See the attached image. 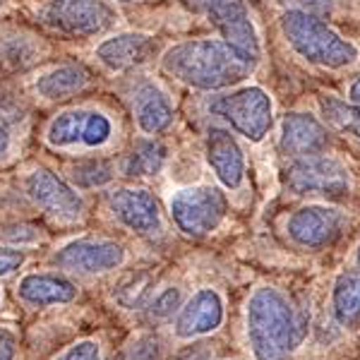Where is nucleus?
Instances as JSON below:
<instances>
[{
	"label": "nucleus",
	"mask_w": 360,
	"mask_h": 360,
	"mask_svg": "<svg viewBox=\"0 0 360 360\" xmlns=\"http://www.w3.org/2000/svg\"><path fill=\"white\" fill-rule=\"evenodd\" d=\"M113 217L125 229L135 231L139 236H156L161 231V209L159 202L149 190L142 188H123L115 190L108 200Z\"/></svg>",
	"instance_id": "nucleus-14"
},
{
	"label": "nucleus",
	"mask_w": 360,
	"mask_h": 360,
	"mask_svg": "<svg viewBox=\"0 0 360 360\" xmlns=\"http://www.w3.org/2000/svg\"><path fill=\"white\" fill-rule=\"evenodd\" d=\"M70 178H72V183L79 185V188H101V185L113 180V166L101 159L77 161V164L72 166V171H70Z\"/></svg>",
	"instance_id": "nucleus-24"
},
{
	"label": "nucleus",
	"mask_w": 360,
	"mask_h": 360,
	"mask_svg": "<svg viewBox=\"0 0 360 360\" xmlns=\"http://www.w3.org/2000/svg\"><path fill=\"white\" fill-rule=\"evenodd\" d=\"M17 339L10 329H0V360H15Z\"/></svg>",
	"instance_id": "nucleus-31"
},
{
	"label": "nucleus",
	"mask_w": 360,
	"mask_h": 360,
	"mask_svg": "<svg viewBox=\"0 0 360 360\" xmlns=\"http://www.w3.org/2000/svg\"><path fill=\"white\" fill-rule=\"evenodd\" d=\"M329 144L327 127L322 125V120L315 118L312 113L295 111L288 113L281 120V137H278V147L283 154L300 159V156H312V154H324Z\"/></svg>",
	"instance_id": "nucleus-16"
},
{
	"label": "nucleus",
	"mask_w": 360,
	"mask_h": 360,
	"mask_svg": "<svg viewBox=\"0 0 360 360\" xmlns=\"http://www.w3.org/2000/svg\"><path fill=\"white\" fill-rule=\"evenodd\" d=\"M147 288H149V278H144V276L142 278H130V283H123V288L118 291V300L132 310V307L144 300Z\"/></svg>",
	"instance_id": "nucleus-28"
},
{
	"label": "nucleus",
	"mask_w": 360,
	"mask_h": 360,
	"mask_svg": "<svg viewBox=\"0 0 360 360\" xmlns=\"http://www.w3.org/2000/svg\"><path fill=\"white\" fill-rule=\"evenodd\" d=\"M207 13L224 41L245 60L257 65L262 58V44H259V34L255 29L245 0H214Z\"/></svg>",
	"instance_id": "nucleus-9"
},
{
	"label": "nucleus",
	"mask_w": 360,
	"mask_h": 360,
	"mask_svg": "<svg viewBox=\"0 0 360 360\" xmlns=\"http://www.w3.org/2000/svg\"><path fill=\"white\" fill-rule=\"evenodd\" d=\"M207 164L219 178V183L229 190H238L245 180V154H243L238 139L229 130L212 127L207 132L205 144Z\"/></svg>",
	"instance_id": "nucleus-15"
},
{
	"label": "nucleus",
	"mask_w": 360,
	"mask_h": 360,
	"mask_svg": "<svg viewBox=\"0 0 360 360\" xmlns=\"http://www.w3.org/2000/svg\"><path fill=\"white\" fill-rule=\"evenodd\" d=\"M283 3H291V8L307 10V13H315V15L322 17L332 10L334 0H283Z\"/></svg>",
	"instance_id": "nucleus-30"
},
{
	"label": "nucleus",
	"mask_w": 360,
	"mask_h": 360,
	"mask_svg": "<svg viewBox=\"0 0 360 360\" xmlns=\"http://www.w3.org/2000/svg\"><path fill=\"white\" fill-rule=\"evenodd\" d=\"M281 34L286 44L310 65L324 70H346L356 65L360 51L351 39L341 37L315 13L288 8L281 15Z\"/></svg>",
	"instance_id": "nucleus-3"
},
{
	"label": "nucleus",
	"mask_w": 360,
	"mask_h": 360,
	"mask_svg": "<svg viewBox=\"0 0 360 360\" xmlns=\"http://www.w3.org/2000/svg\"><path fill=\"white\" fill-rule=\"evenodd\" d=\"M161 68L178 82L202 91H219L245 82L255 65L219 39L176 44L161 58Z\"/></svg>",
	"instance_id": "nucleus-2"
},
{
	"label": "nucleus",
	"mask_w": 360,
	"mask_h": 360,
	"mask_svg": "<svg viewBox=\"0 0 360 360\" xmlns=\"http://www.w3.org/2000/svg\"><path fill=\"white\" fill-rule=\"evenodd\" d=\"M332 315L341 327L360 324V271H341L332 288Z\"/></svg>",
	"instance_id": "nucleus-20"
},
{
	"label": "nucleus",
	"mask_w": 360,
	"mask_h": 360,
	"mask_svg": "<svg viewBox=\"0 0 360 360\" xmlns=\"http://www.w3.org/2000/svg\"><path fill=\"white\" fill-rule=\"evenodd\" d=\"M25 264V252L13 248H0V276H8Z\"/></svg>",
	"instance_id": "nucleus-29"
},
{
	"label": "nucleus",
	"mask_w": 360,
	"mask_h": 360,
	"mask_svg": "<svg viewBox=\"0 0 360 360\" xmlns=\"http://www.w3.org/2000/svg\"><path fill=\"white\" fill-rule=\"evenodd\" d=\"M319 106H322L327 123H332L336 130H346L351 135L360 137V115L356 113V108L351 103H344L334 96H322L319 98Z\"/></svg>",
	"instance_id": "nucleus-23"
},
{
	"label": "nucleus",
	"mask_w": 360,
	"mask_h": 360,
	"mask_svg": "<svg viewBox=\"0 0 360 360\" xmlns=\"http://www.w3.org/2000/svg\"><path fill=\"white\" fill-rule=\"evenodd\" d=\"M166 161V149L164 144L154 142V139H142L132 147V152L125 156L123 168L120 171L130 178H142V176H156L161 171Z\"/></svg>",
	"instance_id": "nucleus-22"
},
{
	"label": "nucleus",
	"mask_w": 360,
	"mask_h": 360,
	"mask_svg": "<svg viewBox=\"0 0 360 360\" xmlns=\"http://www.w3.org/2000/svg\"><path fill=\"white\" fill-rule=\"evenodd\" d=\"M224 322V300L214 288H200L180 305L173 332L178 339L190 341L217 332Z\"/></svg>",
	"instance_id": "nucleus-13"
},
{
	"label": "nucleus",
	"mask_w": 360,
	"mask_h": 360,
	"mask_svg": "<svg viewBox=\"0 0 360 360\" xmlns=\"http://www.w3.org/2000/svg\"><path fill=\"white\" fill-rule=\"evenodd\" d=\"M27 195L37 202L44 212L63 221H75L82 217L84 200L77 195V190L70 188L63 178H58L49 168H37L25 180Z\"/></svg>",
	"instance_id": "nucleus-12"
},
{
	"label": "nucleus",
	"mask_w": 360,
	"mask_h": 360,
	"mask_svg": "<svg viewBox=\"0 0 360 360\" xmlns=\"http://www.w3.org/2000/svg\"><path fill=\"white\" fill-rule=\"evenodd\" d=\"M180 3H183L188 10H193V13H207L209 5H212L214 0H180Z\"/></svg>",
	"instance_id": "nucleus-33"
},
{
	"label": "nucleus",
	"mask_w": 360,
	"mask_h": 360,
	"mask_svg": "<svg viewBox=\"0 0 360 360\" xmlns=\"http://www.w3.org/2000/svg\"><path fill=\"white\" fill-rule=\"evenodd\" d=\"M113 125L111 120L98 111H65L49 125V144L51 147H101L111 139Z\"/></svg>",
	"instance_id": "nucleus-11"
},
{
	"label": "nucleus",
	"mask_w": 360,
	"mask_h": 360,
	"mask_svg": "<svg viewBox=\"0 0 360 360\" xmlns=\"http://www.w3.org/2000/svg\"><path fill=\"white\" fill-rule=\"evenodd\" d=\"M356 259H358V266H360V245H358V252H356Z\"/></svg>",
	"instance_id": "nucleus-35"
},
{
	"label": "nucleus",
	"mask_w": 360,
	"mask_h": 360,
	"mask_svg": "<svg viewBox=\"0 0 360 360\" xmlns=\"http://www.w3.org/2000/svg\"><path fill=\"white\" fill-rule=\"evenodd\" d=\"M183 305V293L180 288L171 286V288H164L161 293H156L149 303V317L156 319V322H164V319L173 317L176 312L180 310Z\"/></svg>",
	"instance_id": "nucleus-25"
},
{
	"label": "nucleus",
	"mask_w": 360,
	"mask_h": 360,
	"mask_svg": "<svg viewBox=\"0 0 360 360\" xmlns=\"http://www.w3.org/2000/svg\"><path fill=\"white\" fill-rule=\"evenodd\" d=\"M17 298L32 307L72 303L77 286L60 274H27L17 286Z\"/></svg>",
	"instance_id": "nucleus-18"
},
{
	"label": "nucleus",
	"mask_w": 360,
	"mask_h": 360,
	"mask_svg": "<svg viewBox=\"0 0 360 360\" xmlns=\"http://www.w3.org/2000/svg\"><path fill=\"white\" fill-rule=\"evenodd\" d=\"M44 25L68 37H96L115 22V13L103 0H51L41 8Z\"/></svg>",
	"instance_id": "nucleus-7"
},
{
	"label": "nucleus",
	"mask_w": 360,
	"mask_h": 360,
	"mask_svg": "<svg viewBox=\"0 0 360 360\" xmlns=\"http://www.w3.org/2000/svg\"><path fill=\"white\" fill-rule=\"evenodd\" d=\"M154 51L156 44L152 37L139 32H125L98 44L96 58L111 70H130L147 63L154 56Z\"/></svg>",
	"instance_id": "nucleus-17"
},
{
	"label": "nucleus",
	"mask_w": 360,
	"mask_h": 360,
	"mask_svg": "<svg viewBox=\"0 0 360 360\" xmlns=\"http://www.w3.org/2000/svg\"><path fill=\"white\" fill-rule=\"evenodd\" d=\"M310 332L305 310L276 286H259L245 305V336L255 360H291Z\"/></svg>",
	"instance_id": "nucleus-1"
},
{
	"label": "nucleus",
	"mask_w": 360,
	"mask_h": 360,
	"mask_svg": "<svg viewBox=\"0 0 360 360\" xmlns=\"http://www.w3.org/2000/svg\"><path fill=\"white\" fill-rule=\"evenodd\" d=\"M348 101H351V106L356 108V113L360 115V75L351 82L348 86Z\"/></svg>",
	"instance_id": "nucleus-32"
},
{
	"label": "nucleus",
	"mask_w": 360,
	"mask_h": 360,
	"mask_svg": "<svg viewBox=\"0 0 360 360\" xmlns=\"http://www.w3.org/2000/svg\"><path fill=\"white\" fill-rule=\"evenodd\" d=\"M135 103V115L137 125L147 135H159L168 125L173 123V106L168 101V96L152 82H142L135 89L132 96Z\"/></svg>",
	"instance_id": "nucleus-19"
},
{
	"label": "nucleus",
	"mask_w": 360,
	"mask_h": 360,
	"mask_svg": "<svg viewBox=\"0 0 360 360\" xmlns=\"http://www.w3.org/2000/svg\"><path fill=\"white\" fill-rule=\"evenodd\" d=\"M51 262L60 269L77 271V274H106V271L118 269L125 262V250L113 240L79 238V240L63 245L51 257Z\"/></svg>",
	"instance_id": "nucleus-10"
},
{
	"label": "nucleus",
	"mask_w": 360,
	"mask_h": 360,
	"mask_svg": "<svg viewBox=\"0 0 360 360\" xmlns=\"http://www.w3.org/2000/svg\"><path fill=\"white\" fill-rule=\"evenodd\" d=\"M89 84V72L79 65H60L51 72H46L44 77H39L37 91L44 98L58 101V98H70L86 89Z\"/></svg>",
	"instance_id": "nucleus-21"
},
{
	"label": "nucleus",
	"mask_w": 360,
	"mask_h": 360,
	"mask_svg": "<svg viewBox=\"0 0 360 360\" xmlns=\"http://www.w3.org/2000/svg\"><path fill=\"white\" fill-rule=\"evenodd\" d=\"M123 360H161V341L154 334L137 336L125 351Z\"/></svg>",
	"instance_id": "nucleus-26"
},
{
	"label": "nucleus",
	"mask_w": 360,
	"mask_h": 360,
	"mask_svg": "<svg viewBox=\"0 0 360 360\" xmlns=\"http://www.w3.org/2000/svg\"><path fill=\"white\" fill-rule=\"evenodd\" d=\"M10 152V135L3 125H0V159H5V154Z\"/></svg>",
	"instance_id": "nucleus-34"
},
{
	"label": "nucleus",
	"mask_w": 360,
	"mask_h": 360,
	"mask_svg": "<svg viewBox=\"0 0 360 360\" xmlns=\"http://www.w3.org/2000/svg\"><path fill=\"white\" fill-rule=\"evenodd\" d=\"M56 360H101V346L91 339L77 341L60 353Z\"/></svg>",
	"instance_id": "nucleus-27"
},
{
	"label": "nucleus",
	"mask_w": 360,
	"mask_h": 360,
	"mask_svg": "<svg viewBox=\"0 0 360 360\" xmlns=\"http://www.w3.org/2000/svg\"><path fill=\"white\" fill-rule=\"evenodd\" d=\"M173 224L185 236L202 238L217 231L229 212V200L217 185H193L180 188L168 200Z\"/></svg>",
	"instance_id": "nucleus-4"
},
{
	"label": "nucleus",
	"mask_w": 360,
	"mask_h": 360,
	"mask_svg": "<svg viewBox=\"0 0 360 360\" xmlns=\"http://www.w3.org/2000/svg\"><path fill=\"white\" fill-rule=\"evenodd\" d=\"M212 111L250 142H262L274 125L271 98L262 86L255 84L217 96V101L212 103Z\"/></svg>",
	"instance_id": "nucleus-5"
},
{
	"label": "nucleus",
	"mask_w": 360,
	"mask_h": 360,
	"mask_svg": "<svg viewBox=\"0 0 360 360\" xmlns=\"http://www.w3.org/2000/svg\"><path fill=\"white\" fill-rule=\"evenodd\" d=\"M286 185L295 195L341 197L351 188V173L329 154H312L293 159L286 168Z\"/></svg>",
	"instance_id": "nucleus-6"
},
{
	"label": "nucleus",
	"mask_w": 360,
	"mask_h": 360,
	"mask_svg": "<svg viewBox=\"0 0 360 360\" xmlns=\"http://www.w3.org/2000/svg\"><path fill=\"white\" fill-rule=\"evenodd\" d=\"M346 231V214L336 207L307 205L293 212L286 221V233L298 248L324 250L334 245Z\"/></svg>",
	"instance_id": "nucleus-8"
}]
</instances>
